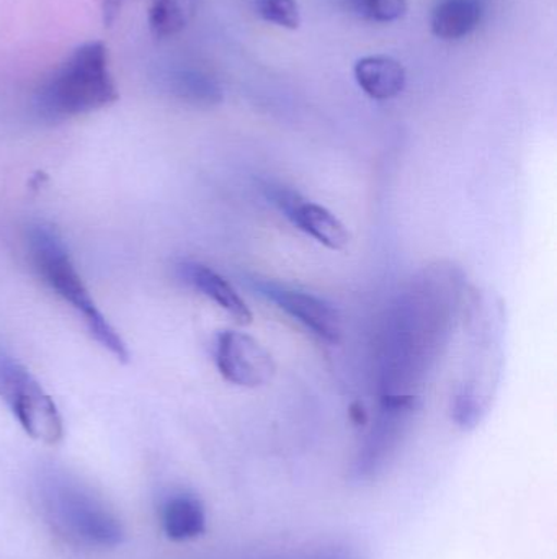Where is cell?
<instances>
[{"instance_id": "cell-1", "label": "cell", "mask_w": 557, "mask_h": 559, "mask_svg": "<svg viewBox=\"0 0 557 559\" xmlns=\"http://www.w3.org/2000/svg\"><path fill=\"white\" fill-rule=\"evenodd\" d=\"M451 269H431L399 295L385 321L379 381L383 394H411L440 354L458 305Z\"/></svg>"}, {"instance_id": "cell-2", "label": "cell", "mask_w": 557, "mask_h": 559, "mask_svg": "<svg viewBox=\"0 0 557 559\" xmlns=\"http://www.w3.org/2000/svg\"><path fill=\"white\" fill-rule=\"evenodd\" d=\"M118 100L108 51L101 41L72 49L33 92L32 111L43 123H62Z\"/></svg>"}, {"instance_id": "cell-3", "label": "cell", "mask_w": 557, "mask_h": 559, "mask_svg": "<svg viewBox=\"0 0 557 559\" xmlns=\"http://www.w3.org/2000/svg\"><path fill=\"white\" fill-rule=\"evenodd\" d=\"M26 248L29 262L43 283L81 316L92 337L105 350L117 360L128 361L130 350L126 344L101 314L59 233L45 223H35L26 233Z\"/></svg>"}, {"instance_id": "cell-4", "label": "cell", "mask_w": 557, "mask_h": 559, "mask_svg": "<svg viewBox=\"0 0 557 559\" xmlns=\"http://www.w3.org/2000/svg\"><path fill=\"white\" fill-rule=\"evenodd\" d=\"M0 397L32 439L56 445L64 436L58 406L22 364L0 352Z\"/></svg>"}, {"instance_id": "cell-5", "label": "cell", "mask_w": 557, "mask_h": 559, "mask_svg": "<svg viewBox=\"0 0 557 559\" xmlns=\"http://www.w3.org/2000/svg\"><path fill=\"white\" fill-rule=\"evenodd\" d=\"M48 511L59 531L72 540L94 547H114L121 540L117 519L77 485L62 481L55 486V491L49 495Z\"/></svg>"}, {"instance_id": "cell-6", "label": "cell", "mask_w": 557, "mask_h": 559, "mask_svg": "<svg viewBox=\"0 0 557 559\" xmlns=\"http://www.w3.org/2000/svg\"><path fill=\"white\" fill-rule=\"evenodd\" d=\"M419 406L421 404L414 394H383L376 423L353 465V478L356 481L373 478L385 468L408 433Z\"/></svg>"}, {"instance_id": "cell-7", "label": "cell", "mask_w": 557, "mask_h": 559, "mask_svg": "<svg viewBox=\"0 0 557 559\" xmlns=\"http://www.w3.org/2000/svg\"><path fill=\"white\" fill-rule=\"evenodd\" d=\"M215 361L221 377L235 386H265L277 373V364L270 352L244 332L221 331L216 334Z\"/></svg>"}, {"instance_id": "cell-8", "label": "cell", "mask_w": 557, "mask_h": 559, "mask_svg": "<svg viewBox=\"0 0 557 559\" xmlns=\"http://www.w3.org/2000/svg\"><path fill=\"white\" fill-rule=\"evenodd\" d=\"M254 288L320 341L329 344L339 342L342 334L339 312L326 299L270 280H255Z\"/></svg>"}, {"instance_id": "cell-9", "label": "cell", "mask_w": 557, "mask_h": 559, "mask_svg": "<svg viewBox=\"0 0 557 559\" xmlns=\"http://www.w3.org/2000/svg\"><path fill=\"white\" fill-rule=\"evenodd\" d=\"M268 199L284 213L304 235L330 251H343L350 245L347 226L326 206L303 199L300 193L283 187H270Z\"/></svg>"}, {"instance_id": "cell-10", "label": "cell", "mask_w": 557, "mask_h": 559, "mask_svg": "<svg viewBox=\"0 0 557 559\" xmlns=\"http://www.w3.org/2000/svg\"><path fill=\"white\" fill-rule=\"evenodd\" d=\"M154 81L164 94L196 108L216 107L225 97L221 85L211 74L183 62L160 64Z\"/></svg>"}, {"instance_id": "cell-11", "label": "cell", "mask_w": 557, "mask_h": 559, "mask_svg": "<svg viewBox=\"0 0 557 559\" xmlns=\"http://www.w3.org/2000/svg\"><path fill=\"white\" fill-rule=\"evenodd\" d=\"M177 275L186 285L192 286L196 292L211 299L216 306L225 309L238 324H251L254 316H252L247 302L241 298L238 289L228 280L208 265L202 264V262L182 261L177 265Z\"/></svg>"}, {"instance_id": "cell-12", "label": "cell", "mask_w": 557, "mask_h": 559, "mask_svg": "<svg viewBox=\"0 0 557 559\" xmlns=\"http://www.w3.org/2000/svg\"><path fill=\"white\" fill-rule=\"evenodd\" d=\"M162 531L169 540H195L206 532V511L198 496L177 492L167 498L160 511Z\"/></svg>"}, {"instance_id": "cell-13", "label": "cell", "mask_w": 557, "mask_h": 559, "mask_svg": "<svg viewBox=\"0 0 557 559\" xmlns=\"http://www.w3.org/2000/svg\"><path fill=\"white\" fill-rule=\"evenodd\" d=\"M355 79L360 88L375 100H391L405 87L404 66L391 56H365L355 64Z\"/></svg>"}, {"instance_id": "cell-14", "label": "cell", "mask_w": 557, "mask_h": 559, "mask_svg": "<svg viewBox=\"0 0 557 559\" xmlns=\"http://www.w3.org/2000/svg\"><path fill=\"white\" fill-rule=\"evenodd\" d=\"M483 15L481 0H440L432 13V32L447 41L467 38L480 26Z\"/></svg>"}, {"instance_id": "cell-15", "label": "cell", "mask_w": 557, "mask_h": 559, "mask_svg": "<svg viewBox=\"0 0 557 559\" xmlns=\"http://www.w3.org/2000/svg\"><path fill=\"white\" fill-rule=\"evenodd\" d=\"M202 0H153L150 2L149 29L156 38H170L186 28Z\"/></svg>"}, {"instance_id": "cell-16", "label": "cell", "mask_w": 557, "mask_h": 559, "mask_svg": "<svg viewBox=\"0 0 557 559\" xmlns=\"http://www.w3.org/2000/svg\"><path fill=\"white\" fill-rule=\"evenodd\" d=\"M350 12L360 19L378 23H392L408 12V0H343Z\"/></svg>"}, {"instance_id": "cell-17", "label": "cell", "mask_w": 557, "mask_h": 559, "mask_svg": "<svg viewBox=\"0 0 557 559\" xmlns=\"http://www.w3.org/2000/svg\"><path fill=\"white\" fill-rule=\"evenodd\" d=\"M252 7L262 20L281 28L296 29L301 25L296 0H252Z\"/></svg>"}, {"instance_id": "cell-18", "label": "cell", "mask_w": 557, "mask_h": 559, "mask_svg": "<svg viewBox=\"0 0 557 559\" xmlns=\"http://www.w3.org/2000/svg\"><path fill=\"white\" fill-rule=\"evenodd\" d=\"M126 0H101V19L105 26H111L120 15Z\"/></svg>"}, {"instance_id": "cell-19", "label": "cell", "mask_w": 557, "mask_h": 559, "mask_svg": "<svg viewBox=\"0 0 557 559\" xmlns=\"http://www.w3.org/2000/svg\"><path fill=\"white\" fill-rule=\"evenodd\" d=\"M352 419L355 424H365L366 416L365 411H363V407L360 406V404H356V406L352 407Z\"/></svg>"}]
</instances>
